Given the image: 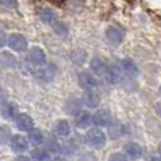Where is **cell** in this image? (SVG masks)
Masks as SVG:
<instances>
[{
	"instance_id": "35",
	"label": "cell",
	"mask_w": 161,
	"mask_h": 161,
	"mask_svg": "<svg viewBox=\"0 0 161 161\" xmlns=\"http://www.w3.org/2000/svg\"><path fill=\"white\" fill-rule=\"evenodd\" d=\"M50 161H67V160L62 158V157H55V158H53V160H50Z\"/></svg>"
},
{
	"instance_id": "12",
	"label": "cell",
	"mask_w": 161,
	"mask_h": 161,
	"mask_svg": "<svg viewBox=\"0 0 161 161\" xmlns=\"http://www.w3.org/2000/svg\"><path fill=\"white\" fill-rule=\"evenodd\" d=\"M40 19H41V21L45 23V24L54 25L57 23V20H58V17H57V13L53 10V8L44 7L40 10Z\"/></svg>"
},
{
	"instance_id": "34",
	"label": "cell",
	"mask_w": 161,
	"mask_h": 161,
	"mask_svg": "<svg viewBox=\"0 0 161 161\" xmlns=\"http://www.w3.org/2000/svg\"><path fill=\"white\" fill-rule=\"evenodd\" d=\"M156 112H157V114H158V116L161 117V103H158V105H157V108H156Z\"/></svg>"
},
{
	"instance_id": "19",
	"label": "cell",
	"mask_w": 161,
	"mask_h": 161,
	"mask_svg": "<svg viewBox=\"0 0 161 161\" xmlns=\"http://www.w3.org/2000/svg\"><path fill=\"white\" fill-rule=\"evenodd\" d=\"M122 68H123V71H125L127 75H130V76H137L139 75V68H137V65L134 64L131 59H123L122 61Z\"/></svg>"
},
{
	"instance_id": "31",
	"label": "cell",
	"mask_w": 161,
	"mask_h": 161,
	"mask_svg": "<svg viewBox=\"0 0 161 161\" xmlns=\"http://www.w3.org/2000/svg\"><path fill=\"white\" fill-rule=\"evenodd\" d=\"M6 41H7V36L3 30H0V48H3L6 45Z\"/></svg>"
},
{
	"instance_id": "3",
	"label": "cell",
	"mask_w": 161,
	"mask_h": 161,
	"mask_svg": "<svg viewBox=\"0 0 161 161\" xmlns=\"http://www.w3.org/2000/svg\"><path fill=\"white\" fill-rule=\"evenodd\" d=\"M55 67L54 65H42V67H38L37 68V71L34 72V75H36V79L38 80V82H42V83H48L51 82V80L54 79V76H55Z\"/></svg>"
},
{
	"instance_id": "10",
	"label": "cell",
	"mask_w": 161,
	"mask_h": 161,
	"mask_svg": "<svg viewBox=\"0 0 161 161\" xmlns=\"http://www.w3.org/2000/svg\"><path fill=\"white\" fill-rule=\"evenodd\" d=\"M125 153L129 158L131 160H137L143 156V148L139 143H134V142H130L127 144H125Z\"/></svg>"
},
{
	"instance_id": "26",
	"label": "cell",
	"mask_w": 161,
	"mask_h": 161,
	"mask_svg": "<svg viewBox=\"0 0 161 161\" xmlns=\"http://www.w3.org/2000/svg\"><path fill=\"white\" fill-rule=\"evenodd\" d=\"M10 139V129L7 126H0V144L8 142Z\"/></svg>"
},
{
	"instance_id": "6",
	"label": "cell",
	"mask_w": 161,
	"mask_h": 161,
	"mask_svg": "<svg viewBox=\"0 0 161 161\" xmlns=\"http://www.w3.org/2000/svg\"><path fill=\"white\" fill-rule=\"evenodd\" d=\"M105 37H106V41L110 45H119L122 44L123 38H125V33L117 27H109L105 33Z\"/></svg>"
},
{
	"instance_id": "4",
	"label": "cell",
	"mask_w": 161,
	"mask_h": 161,
	"mask_svg": "<svg viewBox=\"0 0 161 161\" xmlns=\"http://www.w3.org/2000/svg\"><path fill=\"white\" fill-rule=\"evenodd\" d=\"M27 61L30 62V65H33V67H42V65H45V61H47V55H45L44 50L40 47H34L30 50V53H28L27 55Z\"/></svg>"
},
{
	"instance_id": "28",
	"label": "cell",
	"mask_w": 161,
	"mask_h": 161,
	"mask_svg": "<svg viewBox=\"0 0 161 161\" xmlns=\"http://www.w3.org/2000/svg\"><path fill=\"white\" fill-rule=\"evenodd\" d=\"M122 126H119V125H114V126H112L110 127V130H109V134H110V137L112 139H117V137H120L123 134V130H122Z\"/></svg>"
},
{
	"instance_id": "32",
	"label": "cell",
	"mask_w": 161,
	"mask_h": 161,
	"mask_svg": "<svg viewBox=\"0 0 161 161\" xmlns=\"http://www.w3.org/2000/svg\"><path fill=\"white\" fill-rule=\"evenodd\" d=\"M6 102V93L3 92V89H0V106Z\"/></svg>"
},
{
	"instance_id": "33",
	"label": "cell",
	"mask_w": 161,
	"mask_h": 161,
	"mask_svg": "<svg viewBox=\"0 0 161 161\" xmlns=\"http://www.w3.org/2000/svg\"><path fill=\"white\" fill-rule=\"evenodd\" d=\"M16 161H31V158H28V157H25V156H20V157H17Z\"/></svg>"
},
{
	"instance_id": "13",
	"label": "cell",
	"mask_w": 161,
	"mask_h": 161,
	"mask_svg": "<svg viewBox=\"0 0 161 161\" xmlns=\"http://www.w3.org/2000/svg\"><path fill=\"white\" fill-rule=\"evenodd\" d=\"M75 125L76 127L79 129H86L89 125L92 123V116L89 112H85V110H79L78 113L75 114Z\"/></svg>"
},
{
	"instance_id": "24",
	"label": "cell",
	"mask_w": 161,
	"mask_h": 161,
	"mask_svg": "<svg viewBox=\"0 0 161 161\" xmlns=\"http://www.w3.org/2000/svg\"><path fill=\"white\" fill-rule=\"evenodd\" d=\"M79 108H80V103H79L78 99H69L67 102V112L68 113H71V114L78 113Z\"/></svg>"
},
{
	"instance_id": "25",
	"label": "cell",
	"mask_w": 161,
	"mask_h": 161,
	"mask_svg": "<svg viewBox=\"0 0 161 161\" xmlns=\"http://www.w3.org/2000/svg\"><path fill=\"white\" fill-rule=\"evenodd\" d=\"M71 58H72V61L75 65H82L86 59V53H83V51H74Z\"/></svg>"
},
{
	"instance_id": "27",
	"label": "cell",
	"mask_w": 161,
	"mask_h": 161,
	"mask_svg": "<svg viewBox=\"0 0 161 161\" xmlns=\"http://www.w3.org/2000/svg\"><path fill=\"white\" fill-rule=\"evenodd\" d=\"M45 147H47V150L51 151V153H58V151H59L58 142H55V140H53V139H50V140H47V142H45Z\"/></svg>"
},
{
	"instance_id": "39",
	"label": "cell",
	"mask_w": 161,
	"mask_h": 161,
	"mask_svg": "<svg viewBox=\"0 0 161 161\" xmlns=\"http://www.w3.org/2000/svg\"><path fill=\"white\" fill-rule=\"evenodd\" d=\"M160 93H161V86H160Z\"/></svg>"
},
{
	"instance_id": "11",
	"label": "cell",
	"mask_w": 161,
	"mask_h": 161,
	"mask_svg": "<svg viewBox=\"0 0 161 161\" xmlns=\"http://www.w3.org/2000/svg\"><path fill=\"white\" fill-rule=\"evenodd\" d=\"M2 114L4 119L14 120L16 116L19 114V108H17V105L13 102H4L2 105Z\"/></svg>"
},
{
	"instance_id": "2",
	"label": "cell",
	"mask_w": 161,
	"mask_h": 161,
	"mask_svg": "<svg viewBox=\"0 0 161 161\" xmlns=\"http://www.w3.org/2000/svg\"><path fill=\"white\" fill-rule=\"evenodd\" d=\"M7 44H8V47L13 51H16V53H23V51H25L28 47V42H27V40H25V37L20 33L10 34V36L7 37Z\"/></svg>"
},
{
	"instance_id": "21",
	"label": "cell",
	"mask_w": 161,
	"mask_h": 161,
	"mask_svg": "<svg viewBox=\"0 0 161 161\" xmlns=\"http://www.w3.org/2000/svg\"><path fill=\"white\" fill-rule=\"evenodd\" d=\"M31 157L36 161H47L50 160V151L47 148H36L31 153Z\"/></svg>"
},
{
	"instance_id": "5",
	"label": "cell",
	"mask_w": 161,
	"mask_h": 161,
	"mask_svg": "<svg viewBox=\"0 0 161 161\" xmlns=\"http://www.w3.org/2000/svg\"><path fill=\"white\" fill-rule=\"evenodd\" d=\"M78 83L80 85V88H83L85 91H92L97 86V80L95 78L93 74L88 72V71H82L78 75Z\"/></svg>"
},
{
	"instance_id": "7",
	"label": "cell",
	"mask_w": 161,
	"mask_h": 161,
	"mask_svg": "<svg viewBox=\"0 0 161 161\" xmlns=\"http://www.w3.org/2000/svg\"><path fill=\"white\" fill-rule=\"evenodd\" d=\"M110 120H112V116L108 110L105 109H99V110L95 112V114L92 116V122L95 123V126L97 127H106V126L110 125Z\"/></svg>"
},
{
	"instance_id": "14",
	"label": "cell",
	"mask_w": 161,
	"mask_h": 161,
	"mask_svg": "<svg viewBox=\"0 0 161 161\" xmlns=\"http://www.w3.org/2000/svg\"><path fill=\"white\" fill-rule=\"evenodd\" d=\"M82 102L86 108L93 109V108H97V106H99L100 97H99V95L93 93L92 91H86L85 95H83V97H82Z\"/></svg>"
},
{
	"instance_id": "9",
	"label": "cell",
	"mask_w": 161,
	"mask_h": 161,
	"mask_svg": "<svg viewBox=\"0 0 161 161\" xmlns=\"http://www.w3.org/2000/svg\"><path fill=\"white\" fill-rule=\"evenodd\" d=\"M16 126H17V129L19 130H21V131H30L31 129L34 127V122H33V119H31L28 114H25V113H20V114H17L16 116Z\"/></svg>"
},
{
	"instance_id": "15",
	"label": "cell",
	"mask_w": 161,
	"mask_h": 161,
	"mask_svg": "<svg viewBox=\"0 0 161 161\" xmlns=\"http://www.w3.org/2000/svg\"><path fill=\"white\" fill-rule=\"evenodd\" d=\"M106 69H108V65H106V62L103 61V59L92 58V61H91V71L92 72L96 74L97 76H102V75H105Z\"/></svg>"
},
{
	"instance_id": "17",
	"label": "cell",
	"mask_w": 161,
	"mask_h": 161,
	"mask_svg": "<svg viewBox=\"0 0 161 161\" xmlns=\"http://www.w3.org/2000/svg\"><path fill=\"white\" fill-rule=\"evenodd\" d=\"M105 78L108 80L109 83H117L120 80V71L119 68L116 67V65H112V67H108V69H106L105 72Z\"/></svg>"
},
{
	"instance_id": "8",
	"label": "cell",
	"mask_w": 161,
	"mask_h": 161,
	"mask_svg": "<svg viewBox=\"0 0 161 161\" xmlns=\"http://www.w3.org/2000/svg\"><path fill=\"white\" fill-rule=\"evenodd\" d=\"M10 146L16 153H24L28 150V139L21 134H17L10 139Z\"/></svg>"
},
{
	"instance_id": "38",
	"label": "cell",
	"mask_w": 161,
	"mask_h": 161,
	"mask_svg": "<svg viewBox=\"0 0 161 161\" xmlns=\"http://www.w3.org/2000/svg\"><path fill=\"white\" fill-rule=\"evenodd\" d=\"M158 153H160V156H161V144L158 146Z\"/></svg>"
},
{
	"instance_id": "16",
	"label": "cell",
	"mask_w": 161,
	"mask_h": 161,
	"mask_svg": "<svg viewBox=\"0 0 161 161\" xmlns=\"http://www.w3.org/2000/svg\"><path fill=\"white\" fill-rule=\"evenodd\" d=\"M54 131H55V134L58 137H68L71 134V127H69V123L67 122V120H59V122L55 123V126H54Z\"/></svg>"
},
{
	"instance_id": "23",
	"label": "cell",
	"mask_w": 161,
	"mask_h": 161,
	"mask_svg": "<svg viewBox=\"0 0 161 161\" xmlns=\"http://www.w3.org/2000/svg\"><path fill=\"white\" fill-rule=\"evenodd\" d=\"M54 31H55V34L59 36V37H67L68 33H69L67 24H64V23H58V21L54 24Z\"/></svg>"
},
{
	"instance_id": "36",
	"label": "cell",
	"mask_w": 161,
	"mask_h": 161,
	"mask_svg": "<svg viewBox=\"0 0 161 161\" xmlns=\"http://www.w3.org/2000/svg\"><path fill=\"white\" fill-rule=\"evenodd\" d=\"M150 161H161V157H154V158H151Z\"/></svg>"
},
{
	"instance_id": "22",
	"label": "cell",
	"mask_w": 161,
	"mask_h": 161,
	"mask_svg": "<svg viewBox=\"0 0 161 161\" xmlns=\"http://www.w3.org/2000/svg\"><path fill=\"white\" fill-rule=\"evenodd\" d=\"M59 151H62L64 154H72L75 151V143L72 140H67L62 144H59Z\"/></svg>"
},
{
	"instance_id": "20",
	"label": "cell",
	"mask_w": 161,
	"mask_h": 161,
	"mask_svg": "<svg viewBox=\"0 0 161 161\" xmlns=\"http://www.w3.org/2000/svg\"><path fill=\"white\" fill-rule=\"evenodd\" d=\"M28 140H30L31 144L34 146H40L44 143V136H42V133L38 130V129H31L30 131H28Z\"/></svg>"
},
{
	"instance_id": "30",
	"label": "cell",
	"mask_w": 161,
	"mask_h": 161,
	"mask_svg": "<svg viewBox=\"0 0 161 161\" xmlns=\"http://www.w3.org/2000/svg\"><path fill=\"white\" fill-rule=\"evenodd\" d=\"M2 6H4L6 8H16L17 7V0H0Z\"/></svg>"
},
{
	"instance_id": "1",
	"label": "cell",
	"mask_w": 161,
	"mask_h": 161,
	"mask_svg": "<svg viewBox=\"0 0 161 161\" xmlns=\"http://www.w3.org/2000/svg\"><path fill=\"white\" fill-rule=\"evenodd\" d=\"M86 143H88L92 148L99 150V148L105 147L106 136H105V133H103L102 130H99V129H96V127L91 129V130L86 133Z\"/></svg>"
},
{
	"instance_id": "37",
	"label": "cell",
	"mask_w": 161,
	"mask_h": 161,
	"mask_svg": "<svg viewBox=\"0 0 161 161\" xmlns=\"http://www.w3.org/2000/svg\"><path fill=\"white\" fill-rule=\"evenodd\" d=\"M51 2H53V3H62L64 0H51Z\"/></svg>"
},
{
	"instance_id": "18",
	"label": "cell",
	"mask_w": 161,
	"mask_h": 161,
	"mask_svg": "<svg viewBox=\"0 0 161 161\" xmlns=\"http://www.w3.org/2000/svg\"><path fill=\"white\" fill-rule=\"evenodd\" d=\"M0 65L4 68H14L17 65V59L13 54L10 53H2L0 54Z\"/></svg>"
},
{
	"instance_id": "29",
	"label": "cell",
	"mask_w": 161,
	"mask_h": 161,
	"mask_svg": "<svg viewBox=\"0 0 161 161\" xmlns=\"http://www.w3.org/2000/svg\"><path fill=\"white\" fill-rule=\"evenodd\" d=\"M109 161H129V160L123 153H113L109 157Z\"/></svg>"
}]
</instances>
